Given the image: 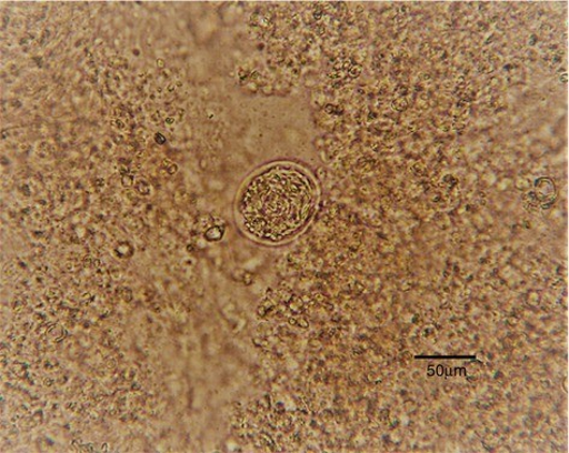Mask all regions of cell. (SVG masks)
Segmentation results:
<instances>
[{"label": "cell", "instance_id": "cell-1", "mask_svg": "<svg viewBox=\"0 0 569 453\" xmlns=\"http://www.w3.org/2000/svg\"><path fill=\"white\" fill-rule=\"evenodd\" d=\"M318 188L311 174L293 164H279L256 174L238 201L240 222L258 241L280 244L309 226L317 210Z\"/></svg>", "mask_w": 569, "mask_h": 453}]
</instances>
